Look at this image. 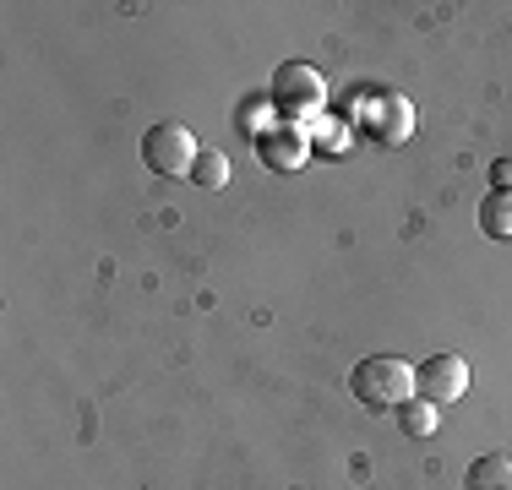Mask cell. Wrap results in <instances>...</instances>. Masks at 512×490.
I'll return each instance as SVG.
<instances>
[{"label":"cell","instance_id":"6da1fadb","mask_svg":"<svg viewBox=\"0 0 512 490\" xmlns=\"http://www.w3.org/2000/svg\"><path fill=\"white\" fill-rule=\"evenodd\" d=\"M349 392L365 409H398V403L414 398V365L398 360V354H365L349 371Z\"/></svg>","mask_w":512,"mask_h":490},{"label":"cell","instance_id":"7a4b0ae2","mask_svg":"<svg viewBox=\"0 0 512 490\" xmlns=\"http://www.w3.org/2000/svg\"><path fill=\"white\" fill-rule=\"evenodd\" d=\"M197 153H202L197 137H191V126H180V120H158V126H148V137H142V164L164 180L191 175Z\"/></svg>","mask_w":512,"mask_h":490},{"label":"cell","instance_id":"3957f363","mask_svg":"<svg viewBox=\"0 0 512 490\" xmlns=\"http://www.w3.org/2000/svg\"><path fill=\"white\" fill-rule=\"evenodd\" d=\"M273 109L278 115H322V98H327V82H322V71L306 66V60H284V66L273 71Z\"/></svg>","mask_w":512,"mask_h":490},{"label":"cell","instance_id":"277c9868","mask_svg":"<svg viewBox=\"0 0 512 490\" xmlns=\"http://www.w3.org/2000/svg\"><path fill=\"white\" fill-rule=\"evenodd\" d=\"M414 387H420L425 403H458L463 392H469V360H458V354H431V360L414 365Z\"/></svg>","mask_w":512,"mask_h":490},{"label":"cell","instance_id":"5b68a950","mask_svg":"<svg viewBox=\"0 0 512 490\" xmlns=\"http://www.w3.org/2000/svg\"><path fill=\"white\" fill-rule=\"evenodd\" d=\"M306 153H311V142L300 126H278V131H262V137H256V158H262L273 175H295V169L306 164Z\"/></svg>","mask_w":512,"mask_h":490},{"label":"cell","instance_id":"8992f818","mask_svg":"<svg viewBox=\"0 0 512 490\" xmlns=\"http://www.w3.org/2000/svg\"><path fill=\"white\" fill-rule=\"evenodd\" d=\"M371 137L382 147H404L414 137V104L404 93H382L371 104Z\"/></svg>","mask_w":512,"mask_h":490},{"label":"cell","instance_id":"52a82bcc","mask_svg":"<svg viewBox=\"0 0 512 490\" xmlns=\"http://www.w3.org/2000/svg\"><path fill=\"white\" fill-rule=\"evenodd\" d=\"M463 490H512V452H485L469 463Z\"/></svg>","mask_w":512,"mask_h":490},{"label":"cell","instance_id":"ba28073f","mask_svg":"<svg viewBox=\"0 0 512 490\" xmlns=\"http://www.w3.org/2000/svg\"><path fill=\"white\" fill-rule=\"evenodd\" d=\"M398 425H404V436L425 441V436H436V425H442V409L425 403V398H409V403H398Z\"/></svg>","mask_w":512,"mask_h":490},{"label":"cell","instance_id":"9c48e42d","mask_svg":"<svg viewBox=\"0 0 512 490\" xmlns=\"http://www.w3.org/2000/svg\"><path fill=\"white\" fill-rule=\"evenodd\" d=\"M480 229L491 240H512V191H491L480 202Z\"/></svg>","mask_w":512,"mask_h":490},{"label":"cell","instance_id":"30bf717a","mask_svg":"<svg viewBox=\"0 0 512 490\" xmlns=\"http://www.w3.org/2000/svg\"><path fill=\"white\" fill-rule=\"evenodd\" d=\"M191 180H197L202 191L229 186V158L218 153V147H202V153H197V164H191Z\"/></svg>","mask_w":512,"mask_h":490},{"label":"cell","instance_id":"8fae6325","mask_svg":"<svg viewBox=\"0 0 512 490\" xmlns=\"http://www.w3.org/2000/svg\"><path fill=\"white\" fill-rule=\"evenodd\" d=\"M491 186H496V191H512V153L491 164Z\"/></svg>","mask_w":512,"mask_h":490}]
</instances>
